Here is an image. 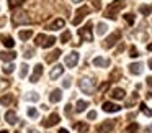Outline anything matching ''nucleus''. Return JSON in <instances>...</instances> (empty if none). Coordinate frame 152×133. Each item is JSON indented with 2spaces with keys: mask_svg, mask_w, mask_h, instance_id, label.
Here are the masks:
<instances>
[{
  "mask_svg": "<svg viewBox=\"0 0 152 133\" xmlns=\"http://www.w3.org/2000/svg\"><path fill=\"white\" fill-rule=\"evenodd\" d=\"M87 107H88V102H87V100H77V105H75V110L77 112H83V110L87 109Z\"/></svg>",
  "mask_w": 152,
  "mask_h": 133,
  "instance_id": "nucleus-24",
  "label": "nucleus"
},
{
  "mask_svg": "<svg viewBox=\"0 0 152 133\" xmlns=\"http://www.w3.org/2000/svg\"><path fill=\"white\" fill-rule=\"evenodd\" d=\"M119 38H121V31H119V30H116L115 33H111V35H110V36L105 40L103 46H105V48H113V46H115V44L119 41Z\"/></svg>",
  "mask_w": 152,
  "mask_h": 133,
  "instance_id": "nucleus-5",
  "label": "nucleus"
},
{
  "mask_svg": "<svg viewBox=\"0 0 152 133\" xmlns=\"http://www.w3.org/2000/svg\"><path fill=\"white\" fill-rule=\"evenodd\" d=\"M20 67H21V69H20V77L23 79V77H26V76H28V64H25V63H23Z\"/></svg>",
  "mask_w": 152,
  "mask_h": 133,
  "instance_id": "nucleus-32",
  "label": "nucleus"
},
{
  "mask_svg": "<svg viewBox=\"0 0 152 133\" xmlns=\"http://www.w3.org/2000/svg\"><path fill=\"white\" fill-rule=\"evenodd\" d=\"M59 122H61V117L57 115V113H51V115H49V117H48V118L43 122V126H46V128H49V126H54V125H57Z\"/></svg>",
  "mask_w": 152,
  "mask_h": 133,
  "instance_id": "nucleus-9",
  "label": "nucleus"
},
{
  "mask_svg": "<svg viewBox=\"0 0 152 133\" xmlns=\"http://www.w3.org/2000/svg\"><path fill=\"white\" fill-rule=\"evenodd\" d=\"M28 133H39V132H38V130H33V128H31V130H28Z\"/></svg>",
  "mask_w": 152,
  "mask_h": 133,
  "instance_id": "nucleus-47",
  "label": "nucleus"
},
{
  "mask_svg": "<svg viewBox=\"0 0 152 133\" xmlns=\"http://www.w3.org/2000/svg\"><path fill=\"white\" fill-rule=\"evenodd\" d=\"M59 58H61V50H54L51 54H48V56H46V61H48V63H54V61H57Z\"/></svg>",
  "mask_w": 152,
  "mask_h": 133,
  "instance_id": "nucleus-22",
  "label": "nucleus"
},
{
  "mask_svg": "<svg viewBox=\"0 0 152 133\" xmlns=\"http://www.w3.org/2000/svg\"><path fill=\"white\" fill-rule=\"evenodd\" d=\"M61 99H62V90H61V89H54L53 92L49 94V102H51V103L59 102Z\"/></svg>",
  "mask_w": 152,
  "mask_h": 133,
  "instance_id": "nucleus-16",
  "label": "nucleus"
},
{
  "mask_svg": "<svg viewBox=\"0 0 152 133\" xmlns=\"http://www.w3.org/2000/svg\"><path fill=\"white\" fill-rule=\"evenodd\" d=\"M129 56H131V58H137V56H139L137 50H136L134 46H131V48H129Z\"/></svg>",
  "mask_w": 152,
  "mask_h": 133,
  "instance_id": "nucleus-40",
  "label": "nucleus"
},
{
  "mask_svg": "<svg viewBox=\"0 0 152 133\" xmlns=\"http://www.w3.org/2000/svg\"><path fill=\"white\" fill-rule=\"evenodd\" d=\"M93 66H96V67H108L110 66V59L98 56V58H95V59H93Z\"/></svg>",
  "mask_w": 152,
  "mask_h": 133,
  "instance_id": "nucleus-18",
  "label": "nucleus"
},
{
  "mask_svg": "<svg viewBox=\"0 0 152 133\" xmlns=\"http://www.w3.org/2000/svg\"><path fill=\"white\" fill-rule=\"evenodd\" d=\"M124 20L128 21L129 25H134V20H136V18H134V15H132V13H126V15H124Z\"/></svg>",
  "mask_w": 152,
  "mask_h": 133,
  "instance_id": "nucleus-36",
  "label": "nucleus"
},
{
  "mask_svg": "<svg viewBox=\"0 0 152 133\" xmlns=\"http://www.w3.org/2000/svg\"><path fill=\"white\" fill-rule=\"evenodd\" d=\"M62 72H64V66H61V64H57V66H54V67H53V71H51V74H49V79H51V81H56L59 76H62Z\"/></svg>",
  "mask_w": 152,
  "mask_h": 133,
  "instance_id": "nucleus-14",
  "label": "nucleus"
},
{
  "mask_svg": "<svg viewBox=\"0 0 152 133\" xmlns=\"http://www.w3.org/2000/svg\"><path fill=\"white\" fill-rule=\"evenodd\" d=\"M90 2H92L95 10H100V8H102V0H90Z\"/></svg>",
  "mask_w": 152,
  "mask_h": 133,
  "instance_id": "nucleus-39",
  "label": "nucleus"
},
{
  "mask_svg": "<svg viewBox=\"0 0 152 133\" xmlns=\"http://www.w3.org/2000/svg\"><path fill=\"white\" fill-rule=\"evenodd\" d=\"M129 72L134 74V76H139L142 72V64L141 63H132L129 64Z\"/></svg>",
  "mask_w": 152,
  "mask_h": 133,
  "instance_id": "nucleus-19",
  "label": "nucleus"
},
{
  "mask_svg": "<svg viewBox=\"0 0 152 133\" xmlns=\"http://www.w3.org/2000/svg\"><path fill=\"white\" fill-rule=\"evenodd\" d=\"M12 100H13V95H12V94H5V95L0 97V103H2V105H10Z\"/></svg>",
  "mask_w": 152,
  "mask_h": 133,
  "instance_id": "nucleus-23",
  "label": "nucleus"
},
{
  "mask_svg": "<svg viewBox=\"0 0 152 133\" xmlns=\"http://www.w3.org/2000/svg\"><path fill=\"white\" fill-rule=\"evenodd\" d=\"M147 86L152 87V77H147Z\"/></svg>",
  "mask_w": 152,
  "mask_h": 133,
  "instance_id": "nucleus-45",
  "label": "nucleus"
},
{
  "mask_svg": "<svg viewBox=\"0 0 152 133\" xmlns=\"http://www.w3.org/2000/svg\"><path fill=\"white\" fill-rule=\"evenodd\" d=\"M8 86H10V82H8L7 79H0V92H2V90H5Z\"/></svg>",
  "mask_w": 152,
  "mask_h": 133,
  "instance_id": "nucleus-37",
  "label": "nucleus"
},
{
  "mask_svg": "<svg viewBox=\"0 0 152 133\" xmlns=\"http://www.w3.org/2000/svg\"><path fill=\"white\" fill-rule=\"evenodd\" d=\"M102 109L105 110V112H108V113H116V112L121 110V107H119L118 103H113V102H103Z\"/></svg>",
  "mask_w": 152,
  "mask_h": 133,
  "instance_id": "nucleus-11",
  "label": "nucleus"
},
{
  "mask_svg": "<svg viewBox=\"0 0 152 133\" xmlns=\"http://www.w3.org/2000/svg\"><path fill=\"white\" fill-rule=\"evenodd\" d=\"M106 31H108V27H106L105 23H98V25H96V33H98L100 36H102V35H105Z\"/></svg>",
  "mask_w": 152,
  "mask_h": 133,
  "instance_id": "nucleus-28",
  "label": "nucleus"
},
{
  "mask_svg": "<svg viewBox=\"0 0 152 133\" xmlns=\"http://www.w3.org/2000/svg\"><path fill=\"white\" fill-rule=\"evenodd\" d=\"M77 63H79V53H77V51H72V53H69L64 58V64H66L67 67H75Z\"/></svg>",
  "mask_w": 152,
  "mask_h": 133,
  "instance_id": "nucleus-6",
  "label": "nucleus"
},
{
  "mask_svg": "<svg viewBox=\"0 0 152 133\" xmlns=\"http://www.w3.org/2000/svg\"><path fill=\"white\" fill-rule=\"evenodd\" d=\"M12 20H13V25H25V23H30V18H28V15L25 13V12H17V13H13V17H12Z\"/></svg>",
  "mask_w": 152,
  "mask_h": 133,
  "instance_id": "nucleus-7",
  "label": "nucleus"
},
{
  "mask_svg": "<svg viewBox=\"0 0 152 133\" xmlns=\"http://www.w3.org/2000/svg\"><path fill=\"white\" fill-rule=\"evenodd\" d=\"M79 36L83 41H92L93 40V33H92V23H87L85 27H82L79 30Z\"/></svg>",
  "mask_w": 152,
  "mask_h": 133,
  "instance_id": "nucleus-4",
  "label": "nucleus"
},
{
  "mask_svg": "<svg viewBox=\"0 0 152 133\" xmlns=\"http://www.w3.org/2000/svg\"><path fill=\"white\" fill-rule=\"evenodd\" d=\"M54 43H56V38L46 36V35H43V33H39L34 38V44H36V46H41V48H51Z\"/></svg>",
  "mask_w": 152,
  "mask_h": 133,
  "instance_id": "nucleus-2",
  "label": "nucleus"
},
{
  "mask_svg": "<svg viewBox=\"0 0 152 133\" xmlns=\"http://www.w3.org/2000/svg\"><path fill=\"white\" fill-rule=\"evenodd\" d=\"M26 113H28V117H30V118H36V117H38V110L34 109V107H30Z\"/></svg>",
  "mask_w": 152,
  "mask_h": 133,
  "instance_id": "nucleus-34",
  "label": "nucleus"
},
{
  "mask_svg": "<svg viewBox=\"0 0 152 133\" xmlns=\"http://www.w3.org/2000/svg\"><path fill=\"white\" fill-rule=\"evenodd\" d=\"M31 36H33V31H31V30H21V31H20V40H21V41L30 40Z\"/></svg>",
  "mask_w": 152,
  "mask_h": 133,
  "instance_id": "nucleus-26",
  "label": "nucleus"
},
{
  "mask_svg": "<svg viewBox=\"0 0 152 133\" xmlns=\"http://www.w3.org/2000/svg\"><path fill=\"white\" fill-rule=\"evenodd\" d=\"M147 50H149V51H152V43H151V44H147Z\"/></svg>",
  "mask_w": 152,
  "mask_h": 133,
  "instance_id": "nucleus-49",
  "label": "nucleus"
},
{
  "mask_svg": "<svg viewBox=\"0 0 152 133\" xmlns=\"http://www.w3.org/2000/svg\"><path fill=\"white\" fill-rule=\"evenodd\" d=\"M41 76H43V64H36V66H34L33 74H31V77H30V82H33V84L38 82Z\"/></svg>",
  "mask_w": 152,
  "mask_h": 133,
  "instance_id": "nucleus-12",
  "label": "nucleus"
},
{
  "mask_svg": "<svg viewBox=\"0 0 152 133\" xmlns=\"http://www.w3.org/2000/svg\"><path fill=\"white\" fill-rule=\"evenodd\" d=\"M5 120H7L10 125H15V123L18 122V117H17V113H15L13 110H8V112L5 113Z\"/></svg>",
  "mask_w": 152,
  "mask_h": 133,
  "instance_id": "nucleus-21",
  "label": "nucleus"
},
{
  "mask_svg": "<svg viewBox=\"0 0 152 133\" xmlns=\"http://www.w3.org/2000/svg\"><path fill=\"white\" fill-rule=\"evenodd\" d=\"M110 95H111V99H115V100H123L126 97V92L123 89H119V87H115V89L110 92Z\"/></svg>",
  "mask_w": 152,
  "mask_h": 133,
  "instance_id": "nucleus-15",
  "label": "nucleus"
},
{
  "mask_svg": "<svg viewBox=\"0 0 152 133\" xmlns=\"http://www.w3.org/2000/svg\"><path fill=\"white\" fill-rule=\"evenodd\" d=\"M79 87H80V90H82L83 94L90 95V94L95 92V81H93V79H88V77H85V79H80V81H79Z\"/></svg>",
  "mask_w": 152,
  "mask_h": 133,
  "instance_id": "nucleus-3",
  "label": "nucleus"
},
{
  "mask_svg": "<svg viewBox=\"0 0 152 133\" xmlns=\"http://www.w3.org/2000/svg\"><path fill=\"white\" fill-rule=\"evenodd\" d=\"M23 2L25 0H8V5H10V8H18Z\"/></svg>",
  "mask_w": 152,
  "mask_h": 133,
  "instance_id": "nucleus-30",
  "label": "nucleus"
},
{
  "mask_svg": "<svg viewBox=\"0 0 152 133\" xmlns=\"http://www.w3.org/2000/svg\"><path fill=\"white\" fill-rule=\"evenodd\" d=\"M25 99H26V100H31V102H38V100H39V94H36V92H28L26 95H25Z\"/></svg>",
  "mask_w": 152,
  "mask_h": 133,
  "instance_id": "nucleus-27",
  "label": "nucleus"
},
{
  "mask_svg": "<svg viewBox=\"0 0 152 133\" xmlns=\"http://www.w3.org/2000/svg\"><path fill=\"white\" fill-rule=\"evenodd\" d=\"M139 12H141L142 15H151L152 13V7L151 5H141V7H139Z\"/></svg>",
  "mask_w": 152,
  "mask_h": 133,
  "instance_id": "nucleus-29",
  "label": "nucleus"
},
{
  "mask_svg": "<svg viewBox=\"0 0 152 133\" xmlns=\"http://www.w3.org/2000/svg\"><path fill=\"white\" fill-rule=\"evenodd\" d=\"M113 128H115V122H113V120H106V122L102 123V125H98L96 132L98 133H110Z\"/></svg>",
  "mask_w": 152,
  "mask_h": 133,
  "instance_id": "nucleus-10",
  "label": "nucleus"
},
{
  "mask_svg": "<svg viewBox=\"0 0 152 133\" xmlns=\"http://www.w3.org/2000/svg\"><path fill=\"white\" fill-rule=\"evenodd\" d=\"M93 118H96V112H88V120H93Z\"/></svg>",
  "mask_w": 152,
  "mask_h": 133,
  "instance_id": "nucleus-43",
  "label": "nucleus"
},
{
  "mask_svg": "<svg viewBox=\"0 0 152 133\" xmlns=\"http://www.w3.org/2000/svg\"><path fill=\"white\" fill-rule=\"evenodd\" d=\"M66 27V21L62 20V18H57V20H54L53 23L48 27V30H54V31H57V30H61V28H64Z\"/></svg>",
  "mask_w": 152,
  "mask_h": 133,
  "instance_id": "nucleus-17",
  "label": "nucleus"
},
{
  "mask_svg": "<svg viewBox=\"0 0 152 133\" xmlns=\"http://www.w3.org/2000/svg\"><path fill=\"white\" fill-rule=\"evenodd\" d=\"M74 4H80V2H82V0H72Z\"/></svg>",
  "mask_w": 152,
  "mask_h": 133,
  "instance_id": "nucleus-50",
  "label": "nucleus"
},
{
  "mask_svg": "<svg viewBox=\"0 0 152 133\" xmlns=\"http://www.w3.org/2000/svg\"><path fill=\"white\" fill-rule=\"evenodd\" d=\"M15 58H17L15 51H4V53H0V59L5 61V63H13Z\"/></svg>",
  "mask_w": 152,
  "mask_h": 133,
  "instance_id": "nucleus-13",
  "label": "nucleus"
},
{
  "mask_svg": "<svg viewBox=\"0 0 152 133\" xmlns=\"http://www.w3.org/2000/svg\"><path fill=\"white\" fill-rule=\"evenodd\" d=\"M147 64H149V69H152V58L149 59V63H147Z\"/></svg>",
  "mask_w": 152,
  "mask_h": 133,
  "instance_id": "nucleus-48",
  "label": "nucleus"
},
{
  "mask_svg": "<svg viewBox=\"0 0 152 133\" xmlns=\"http://www.w3.org/2000/svg\"><path fill=\"white\" fill-rule=\"evenodd\" d=\"M124 0H113L111 4L106 7V10H105V17L106 18H110V20H116V15L119 13V12L124 8Z\"/></svg>",
  "mask_w": 152,
  "mask_h": 133,
  "instance_id": "nucleus-1",
  "label": "nucleus"
},
{
  "mask_svg": "<svg viewBox=\"0 0 152 133\" xmlns=\"http://www.w3.org/2000/svg\"><path fill=\"white\" fill-rule=\"evenodd\" d=\"M74 128H75L77 132H80V133H87V132H88V125H87V123H82V122L75 123Z\"/></svg>",
  "mask_w": 152,
  "mask_h": 133,
  "instance_id": "nucleus-25",
  "label": "nucleus"
},
{
  "mask_svg": "<svg viewBox=\"0 0 152 133\" xmlns=\"http://www.w3.org/2000/svg\"><path fill=\"white\" fill-rule=\"evenodd\" d=\"M141 112H144L145 115H152V110H149L147 107H145V103H141Z\"/></svg>",
  "mask_w": 152,
  "mask_h": 133,
  "instance_id": "nucleus-41",
  "label": "nucleus"
},
{
  "mask_svg": "<svg viewBox=\"0 0 152 133\" xmlns=\"http://www.w3.org/2000/svg\"><path fill=\"white\" fill-rule=\"evenodd\" d=\"M0 40H2L4 46H7V48H13L15 46V41H13V38H12L10 35H2V36H0Z\"/></svg>",
  "mask_w": 152,
  "mask_h": 133,
  "instance_id": "nucleus-20",
  "label": "nucleus"
},
{
  "mask_svg": "<svg viewBox=\"0 0 152 133\" xmlns=\"http://www.w3.org/2000/svg\"><path fill=\"white\" fill-rule=\"evenodd\" d=\"M139 132V125L137 123H131V125L128 126V130H126V133H137Z\"/></svg>",
  "mask_w": 152,
  "mask_h": 133,
  "instance_id": "nucleus-31",
  "label": "nucleus"
},
{
  "mask_svg": "<svg viewBox=\"0 0 152 133\" xmlns=\"http://www.w3.org/2000/svg\"><path fill=\"white\" fill-rule=\"evenodd\" d=\"M13 71H15V64H13V63H12V64H7V66L4 67V72H5V74H12Z\"/></svg>",
  "mask_w": 152,
  "mask_h": 133,
  "instance_id": "nucleus-35",
  "label": "nucleus"
},
{
  "mask_svg": "<svg viewBox=\"0 0 152 133\" xmlns=\"http://www.w3.org/2000/svg\"><path fill=\"white\" fill-rule=\"evenodd\" d=\"M69 40H70V31H64L62 35H61V43H69Z\"/></svg>",
  "mask_w": 152,
  "mask_h": 133,
  "instance_id": "nucleus-33",
  "label": "nucleus"
},
{
  "mask_svg": "<svg viewBox=\"0 0 152 133\" xmlns=\"http://www.w3.org/2000/svg\"><path fill=\"white\" fill-rule=\"evenodd\" d=\"M57 133H69V132H67L66 128H61V130H59V132H57Z\"/></svg>",
  "mask_w": 152,
  "mask_h": 133,
  "instance_id": "nucleus-46",
  "label": "nucleus"
},
{
  "mask_svg": "<svg viewBox=\"0 0 152 133\" xmlns=\"http://www.w3.org/2000/svg\"><path fill=\"white\" fill-rule=\"evenodd\" d=\"M23 56L30 59V58H33V56H34V51L31 50V48H25V54H23Z\"/></svg>",
  "mask_w": 152,
  "mask_h": 133,
  "instance_id": "nucleus-38",
  "label": "nucleus"
},
{
  "mask_svg": "<svg viewBox=\"0 0 152 133\" xmlns=\"http://www.w3.org/2000/svg\"><path fill=\"white\" fill-rule=\"evenodd\" d=\"M62 87H64V89H67V87H70V77H66V79L62 81Z\"/></svg>",
  "mask_w": 152,
  "mask_h": 133,
  "instance_id": "nucleus-42",
  "label": "nucleus"
},
{
  "mask_svg": "<svg viewBox=\"0 0 152 133\" xmlns=\"http://www.w3.org/2000/svg\"><path fill=\"white\" fill-rule=\"evenodd\" d=\"M70 107H72V105H66V113H67V115H70V110H72Z\"/></svg>",
  "mask_w": 152,
  "mask_h": 133,
  "instance_id": "nucleus-44",
  "label": "nucleus"
},
{
  "mask_svg": "<svg viewBox=\"0 0 152 133\" xmlns=\"http://www.w3.org/2000/svg\"><path fill=\"white\" fill-rule=\"evenodd\" d=\"M0 133H8L7 130H0Z\"/></svg>",
  "mask_w": 152,
  "mask_h": 133,
  "instance_id": "nucleus-51",
  "label": "nucleus"
},
{
  "mask_svg": "<svg viewBox=\"0 0 152 133\" xmlns=\"http://www.w3.org/2000/svg\"><path fill=\"white\" fill-rule=\"evenodd\" d=\"M88 12H90V8H88V7H80L79 10H77L75 17H74L72 23H74V25H80V21H82L83 18H85L87 15H88Z\"/></svg>",
  "mask_w": 152,
  "mask_h": 133,
  "instance_id": "nucleus-8",
  "label": "nucleus"
}]
</instances>
